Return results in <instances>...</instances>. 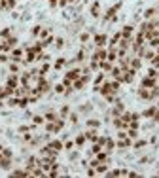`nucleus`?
Masks as SVG:
<instances>
[{"instance_id":"5701e85b","label":"nucleus","mask_w":159,"mask_h":178,"mask_svg":"<svg viewBox=\"0 0 159 178\" xmlns=\"http://www.w3.org/2000/svg\"><path fill=\"white\" fill-rule=\"evenodd\" d=\"M155 11H157L155 8H148L146 11H144V19H146V21H150L151 17H154V15H155Z\"/></svg>"},{"instance_id":"ea45409f","label":"nucleus","mask_w":159,"mask_h":178,"mask_svg":"<svg viewBox=\"0 0 159 178\" xmlns=\"http://www.w3.org/2000/svg\"><path fill=\"white\" fill-rule=\"evenodd\" d=\"M64 89H67V87H64L63 83H57V85H55V93H59V95L64 93Z\"/></svg>"},{"instance_id":"412c9836","label":"nucleus","mask_w":159,"mask_h":178,"mask_svg":"<svg viewBox=\"0 0 159 178\" xmlns=\"http://www.w3.org/2000/svg\"><path fill=\"white\" fill-rule=\"evenodd\" d=\"M127 137L131 140H136V138H138V129H131V127H129V129H127Z\"/></svg>"},{"instance_id":"aec40b11","label":"nucleus","mask_w":159,"mask_h":178,"mask_svg":"<svg viewBox=\"0 0 159 178\" xmlns=\"http://www.w3.org/2000/svg\"><path fill=\"white\" fill-rule=\"evenodd\" d=\"M85 140H87V138H85V134L82 133V134H78V137H76V140H74V144H76L78 148H82V146L85 144Z\"/></svg>"},{"instance_id":"49530a36","label":"nucleus","mask_w":159,"mask_h":178,"mask_svg":"<svg viewBox=\"0 0 159 178\" xmlns=\"http://www.w3.org/2000/svg\"><path fill=\"white\" fill-rule=\"evenodd\" d=\"M59 6H61V8H67V6H68V0H59Z\"/></svg>"},{"instance_id":"f257e3e1","label":"nucleus","mask_w":159,"mask_h":178,"mask_svg":"<svg viewBox=\"0 0 159 178\" xmlns=\"http://www.w3.org/2000/svg\"><path fill=\"white\" fill-rule=\"evenodd\" d=\"M106 42H108V36H106V34H102V32H97L95 38H93V44H95V47H104Z\"/></svg>"},{"instance_id":"9b49d317","label":"nucleus","mask_w":159,"mask_h":178,"mask_svg":"<svg viewBox=\"0 0 159 178\" xmlns=\"http://www.w3.org/2000/svg\"><path fill=\"white\" fill-rule=\"evenodd\" d=\"M89 13H91V17H95V19H97V17L100 15V2H93Z\"/></svg>"},{"instance_id":"0eeeda50","label":"nucleus","mask_w":159,"mask_h":178,"mask_svg":"<svg viewBox=\"0 0 159 178\" xmlns=\"http://www.w3.org/2000/svg\"><path fill=\"white\" fill-rule=\"evenodd\" d=\"M83 134H85V138H87L89 142H93V144H95V142L99 140V133H97V129H87Z\"/></svg>"},{"instance_id":"864d4df0","label":"nucleus","mask_w":159,"mask_h":178,"mask_svg":"<svg viewBox=\"0 0 159 178\" xmlns=\"http://www.w3.org/2000/svg\"><path fill=\"white\" fill-rule=\"evenodd\" d=\"M157 53H159V47H157Z\"/></svg>"},{"instance_id":"c9c22d12","label":"nucleus","mask_w":159,"mask_h":178,"mask_svg":"<svg viewBox=\"0 0 159 178\" xmlns=\"http://www.w3.org/2000/svg\"><path fill=\"white\" fill-rule=\"evenodd\" d=\"M28 102H31V101H28V97H21L19 99V106H21V108H27Z\"/></svg>"},{"instance_id":"2eb2a0df","label":"nucleus","mask_w":159,"mask_h":178,"mask_svg":"<svg viewBox=\"0 0 159 178\" xmlns=\"http://www.w3.org/2000/svg\"><path fill=\"white\" fill-rule=\"evenodd\" d=\"M100 119H87V121H85V125H87V129H99L100 127Z\"/></svg>"},{"instance_id":"f704fd0d","label":"nucleus","mask_w":159,"mask_h":178,"mask_svg":"<svg viewBox=\"0 0 159 178\" xmlns=\"http://www.w3.org/2000/svg\"><path fill=\"white\" fill-rule=\"evenodd\" d=\"M40 32H42V25H36L32 31H31V34L32 36H40Z\"/></svg>"},{"instance_id":"7c9ffc66","label":"nucleus","mask_w":159,"mask_h":178,"mask_svg":"<svg viewBox=\"0 0 159 178\" xmlns=\"http://www.w3.org/2000/svg\"><path fill=\"white\" fill-rule=\"evenodd\" d=\"M89 38H91V32H89V31H85V32H82V34H80V40H82L83 44H85V42H87Z\"/></svg>"},{"instance_id":"79ce46f5","label":"nucleus","mask_w":159,"mask_h":178,"mask_svg":"<svg viewBox=\"0 0 159 178\" xmlns=\"http://www.w3.org/2000/svg\"><path fill=\"white\" fill-rule=\"evenodd\" d=\"M72 148H74V140L67 138V142H64V150H72Z\"/></svg>"},{"instance_id":"37998d69","label":"nucleus","mask_w":159,"mask_h":178,"mask_svg":"<svg viewBox=\"0 0 159 178\" xmlns=\"http://www.w3.org/2000/svg\"><path fill=\"white\" fill-rule=\"evenodd\" d=\"M78 157H80V154H78V152H72V154L68 155V159H70V161H76Z\"/></svg>"},{"instance_id":"1a4fd4ad","label":"nucleus","mask_w":159,"mask_h":178,"mask_svg":"<svg viewBox=\"0 0 159 178\" xmlns=\"http://www.w3.org/2000/svg\"><path fill=\"white\" fill-rule=\"evenodd\" d=\"M47 144L51 146L55 152H63V150H64V144H63V140H49Z\"/></svg>"},{"instance_id":"6ab92c4d","label":"nucleus","mask_w":159,"mask_h":178,"mask_svg":"<svg viewBox=\"0 0 159 178\" xmlns=\"http://www.w3.org/2000/svg\"><path fill=\"white\" fill-rule=\"evenodd\" d=\"M64 65H67V59H64V57H59V59L55 61V65H53V68H55V70H61V68H63Z\"/></svg>"},{"instance_id":"20e7f679","label":"nucleus","mask_w":159,"mask_h":178,"mask_svg":"<svg viewBox=\"0 0 159 178\" xmlns=\"http://www.w3.org/2000/svg\"><path fill=\"white\" fill-rule=\"evenodd\" d=\"M135 25L131 23V25H125L123 28H121V36H123V38H133L135 36Z\"/></svg>"},{"instance_id":"423d86ee","label":"nucleus","mask_w":159,"mask_h":178,"mask_svg":"<svg viewBox=\"0 0 159 178\" xmlns=\"http://www.w3.org/2000/svg\"><path fill=\"white\" fill-rule=\"evenodd\" d=\"M136 95H138V99H142V101H151V91L146 89V87H140L136 91Z\"/></svg>"},{"instance_id":"2f4dec72","label":"nucleus","mask_w":159,"mask_h":178,"mask_svg":"<svg viewBox=\"0 0 159 178\" xmlns=\"http://www.w3.org/2000/svg\"><path fill=\"white\" fill-rule=\"evenodd\" d=\"M17 70H19V63H13V61H11V63H10V72H11V74H17Z\"/></svg>"},{"instance_id":"bb28decb","label":"nucleus","mask_w":159,"mask_h":178,"mask_svg":"<svg viewBox=\"0 0 159 178\" xmlns=\"http://www.w3.org/2000/svg\"><path fill=\"white\" fill-rule=\"evenodd\" d=\"M44 118H46V121H55V119L59 118V116H57V114H55V112L51 110V112H47V114H46Z\"/></svg>"},{"instance_id":"a211bd4d","label":"nucleus","mask_w":159,"mask_h":178,"mask_svg":"<svg viewBox=\"0 0 159 178\" xmlns=\"http://www.w3.org/2000/svg\"><path fill=\"white\" fill-rule=\"evenodd\" d=\"M99 65H100V70H102V72H110V70H112V66H114L110 61H100Z\"/></svg>"},{"instance_id":"58836bf2","label":"nucleus","mask_w":159,"mask_h":178,"mask_svg":"<svg viewBox=\"0 0 159 178\" xmlns=\"http://www.w3.org/2000/svg\"><path fill=\"white\" fill-rule=\"evenodd\" d=\"M63 44H64L63 38H55V47H57V49H63V47H64Z\"/></svg>"},{"instance_id":"ddd939ff","label":"nucleus","mask_w":159,"mask_h":178,"mask_svg":"<svg viewBox=\"0 0 159 178\" xmlns=\"http://www.w3.org/2000/svg\"><path fill=\"white\" fill-rule=\"evenodd\" d=\"M155 112H157V106H150V108H146V110L140 114V116H142V118H150V119H151Z\"/></svg>"},{"instance_id":"8fccbe9b","label":"nucleus","mask_w":159,"mask_h":178,"mask_svg":"<svg viewBox=\"0 0 159 178\" xmlns=\"http://www.w3.org/2000/svg\"><path fill=\"white\" fill-rule=\"evenodd\" d=\"M0 53H2V42H0Z\"/></svg>"},{"instance_id":"5fc2aeb1","label":"nucleus","mask_w":159,"mask_h":178,"mask_svg":"<svg viewBox=\"0 0 159 178\" xmlns=\"http://www.w3.org/2000/svg\"><path fill=\"white\" fill-rule=\"evenodd\" d=\"M157 106H159V104H157Z\"/></svg>"},{"instance_id":"f3484780","label":"nucleus","mask_w":159,"mask_h":178,"mask_svg":"<svg viewBox=\"0 0 159 178\" xmlns=\"http://www.w3.org/2000/svg\"><path fill=\"white\" fill-rule=\"evenodd\" d=\"M10 176H31V174H28L27 169H15V170L10 173Z\"/></svg>"},{"instance_id":"a18cd8bd","label":"nucleus","mask_w":159,"mask_h":178,"mask_svg":"<svg viewBox=\"0 0 159 178\" xmlns=\"http://www.w3.org/2000/svg\"><path fill=\"white\" fill-rule=\"evenodd\" d=\"M6 61H8V55L2 53V55H0V65H2V63H6Z\"/></svg>"},{"instance_id":"7ed1b4c3","label":"nucleus","mask_w":159,"mask_h":178,"mask_svg":"<svg viewBox=\"0 0 159 178\" xmlns=\"http://www.w3.org/2000/svg\"><path fill=\"white\" fill-rule=\"evenodd\" d=\"M155 85H157V80H155V78L144 76L142 80H140V87H146V89H151V87H155Z\"/></svg>"},{"instance_id":"473e14b6","label":"nucleus","mask_w":159,"mask_h":178,"mask_svg":"<svg viewBox=\"0 0 159 178\" xmlns=\"http://www.w3.org/2000/svg\"><path fill=\"white\" fill-rule=\"evenodd\" d=\"M150 91H151V101H154V99H159V85H155V87H151Z\"/></svg>"},{"instance_id":"393cba45","label":"nucleus","mask_w":159,"mask_h":178,"mask_svg":"<svg viewBox=\"0 0 159 178\" xmlns=\"http://www.w3.org/2000/svg\"><path fill=\"white\" fill-rule=\"evenodd\" d=\"M42 123H46L44 116H32V125H42Z\"/></svg>"},{"instance_id":"e433bc0d","label":"nucleus","mask_w":159,"mask_h":178,"mask_svg":"<svg viewBox=\"0 0 159 178\" xmlns=\"http://www.w3.org/2000/svg\"><path fill=\"white\" fill-rule=\"evenodd\" d=\"M47 70H49V65H47V63H44V65L40 66V70H38V72H40L42 76H46V72H47Z\"/></svg>"},{"instance_id":"6e6552de","label":"nucleus","mask_w":159,"mask_h":178,"mask_svg":"<svg viewBox=\"0 0 159 178\" xmlns=\"http://www.w3.org/2000/svg\"><path fill=\"white\" fill-rule=\"evenodd\" d=\"M114 148H115V142H114V138H110V137H108V138H106V144H104V148H102V150H104L108 155H110V154L114 152Z\"/></svg>"},{"instance_id":"c756f323","label":"nucleus","mask_w":159,"mask_h":178,"mask_svg":"<svg viewBox=\"0 0 159 178\" xmlns=\"http://www.w3.org/2000/svg\"><path fill=\"white\" fill-rule=\"evenodd\" d=\"M102 82H104V72H102V70H100V72L97 74V78H95V85H100Z\"/></svg>"},{"instance_id":"4c0bfd02","label":"nucleus","mask_w":159,"mask_h":178,"mask_svg":"<svg viewBox=\"0 0 159 178\" xmlns=\"http://www.w3.org/2000/svg\"><path fill=\"white\" fill-rule=\"evenodd\" d=\"M49 32H51V28H42L40 38H42V40H44V38H47V36H49Z\"/></svg>"},{"instance_id":"a19ab883","label":"nucleus","mask_w":159,"mask_h":178,"mask_svg":"<svg viewBox=\"0 0 159 178\" xmlns=\"http://www.w3.org/2000/svg\"><path fill=\"white\" fill-rule=\"evenodd\" d=\"M2 155H4V157H11L13 152L10 150V148H2Z\"/></svg>"},{"instance_id":"9d476101","label":"nucleus","mask_w":159,"mask_h":178,"mask_svg":"<svg viewBox=\"0 0 159 178\" xmlns=\"http://www.w3.org/2000/svg\"><path fill=\"white\" fill-rule=\"evenodd\" d=\"M6 85H10V87H17V85H19V76H17V74L8 76V80H6Z\"/></svg>"},{"instance_id":"dca6fc26","label":"nucleus","mask_w":159,"mask_h":178,"mask_svg":"<svg viewBox=\"0 0 159 178\" xmlns=\"http://www.w3.org/2000/svg\"><path fill=\"white\" fill-rule=\"evenodd\" d=\"M91 110H93V104H91V102H85V104H82V106L78 108L80 114H89Z\"/></svg>"},{"instance_id":"de8ad7c7","label":"nucleus","mask_w":159,"mask_h":178,"mask_svg":"<svg viewBox=\"0 0 159 178\" xmlns=\"http://www.w3.org/2000/svg\"><path fill=\"white\" fill-rule=\"evenodd\" d=\"M49 6L55 8V6H59V0H49Z\"/></svg>"},{"instance_id":"3c124183","label":"nucleus","mask_w":159,"mask_h":178,"mask_svg":"<svg viewBox=\"0 0 159 178\" xmlns=\"http://www.w3.org/2000/svg\"><path fill=\"white\" fill-rule=\"evenodd\" d=\"M157 34H159V27H157Z\"/></svg>"},{"instance_id":"603ef678","label":"nucleus","mask_w":159,"mask_h":178,"mask_svg":"<svg viewBox=\"0 0 159 178\" xmlns=\"http://www.w3.org/2000/svg\"><path fill=\"white\" fill-rule=\"evenodd\" d=\"M157 82H159V76H157Z\"/></svg>"},{"instance_id":"72a5a7b5","label":"nucleus","mask_w":159,"mask_h":178,"mask_svg":"<svg viewBox=\"0 0 159 178\" xmlns=\"http://www.w3.org/2000/svg\"><path fill=\"white\" fill-rule=\"evenodd\" d=\"M150 65H151V66H155V68H159V53L154 55V59L150 61Z\"/></svg>"},{"instance_id":"f03ea898","label":"nucleus","mask_w":159,"mask_h":178,"mask_svg":"<svg viewBox=\"0 0 159 178\" xmlns=\"http://www.w3.org/2000/svg\"><path fill=\"white\" fill-rule=\"evenodd\" d=\"M123 112H125V104H123V102H121L119 99H118V101H115V104H114V108L110 110V114H112L114 118H118V116H121Z\"/></svg>"},{"instance_id":"09e8293b","label":"nucleus","mask_w":159,"mask_h":178,"mask_svg":"<svg viewBox=\"0 0 159 178\" xmlns=\"http://www.w3.org/2000/svg\"><path fill=\"white\" fill-rule=\"evenodd\" d=\"M80 0H68V4H78Z\"/></svg>"},{"instance_id":"c03bdc74","label":"nucleus","mask_w":159,"mask_h":178,"mask_svg":"<svg viewBox=\"0 0 159 178\" xmlns=\"http://www.w3.org/2000/svg\"><path fill=\"white\" fill-rule=\"evenodd\" d=\"M151 121H154V123H159V108H157V112L154 114V118H151Z\"/></svg>"},{"instance_id":"4be33fe9","label":"nucleus","mask_w":159,"mask_h":178,"mask_svg":"<svg viewBox=\"0 0 159 178\" xmlns=\"http://www.w3.org/2000/svg\"><path fill=\"white\" fill-rule=\"evenodd\" d=\"M10 36H11V28H10V27H6V28H2V31H0V38H2V40L10 38Z\"/></svg>"},{"instance_id":"cd10ccee","label":"nucleus","mask_w":159,"mask_h":178,"mask_svg":"<svg viewBox=\"0 0 159 178\" xmlns=\"http://www.w3.org/2000/svg\"><path fill=\"white\" fill-rule=\"evenodd\" d=\"M68 121H70L72 125L78 123V114H76V112H70V114H68Z\"/></svg>"},{"instance_id":"c85d7f7f","label":"nucleus","mask_w":159,"mask_h":178,"mask_svg":"<svg viewBox=\"0 0 159 178\" xmlns=\"http://www.w3.org/2000/svg\"><path fill=\"white\" fill-rule=\"evenodd\" d=\"M4 8L6 10H13L15 8V0H4Z\"/></svg>"},{"instance_id":"b1692460","label":"nucleus","mask_w":159,"mask_h":178,"mask_svg":"<svg viewBox=\"0 0 159 178\" xmlns=\"http://www.w3.org/2000/svg\"><path fill=\"white\" fill-rule=\"evenodd\" d=\"M68 114H70V106H68V104H64L63 108H61V112H59V118H63V119H64V118L68 116Z\"/></svg>"},{"instance_id":"f8f14e48","label":"nucleus","mask_w":159,"mask_h":178,"mask_svg":"<svg viewBox=\"0 0 159 178\" xmlns=\"http://www.w3.org/2000/svg\"><path fill=\"white\" fill-rule=\"evenodd\" d=\"M129 66L135 68V70H138V68L142 66V59H140V57H133V59L129 61Z\"/></svg>"},{"instance_id":"a878e982","label":"nucleus","mask_w":159,"mask_h":178,"mask_svg":"<svg viewBox=\"0 0 159 178\" xmlns=\"http://www.w3.org/2000/svg\"><path fill=\"white\" fill-rule=\"evenodd\" d=\"M146 144H148V140H146V138H140V140H136L133 146H135V150H140V148H144Z\"/></svg>"},{"instance_id":"4468645a","label":"nucleus","mask_w":159,"mask_h":178,"mask_svg":"<svg viewBox=\"0 0 159 178\" xmlns=\"http://www.w3.org/2000/svg\"><path fill=\"white\" fill-rule=\"evenodd\" d=\"M0 169L10 170L11 169V157H2V159H0Z\"/></svg>"},{"instance_id":"39448f33","label":"nucleus","mask_w":159,"mask_h":178,"mask_svg":"<svg viewBox=\"0 0 159 178\" xmlns=\"http://www.w3.org/2000/svg\"><path fill=\"white\" fill-rule=\"evenodd\" d=\"M80 76H82V70H80V68H70L68 72H67V76H64V78H68L70 82H76Z\"/></svg>"}]
</instances>
